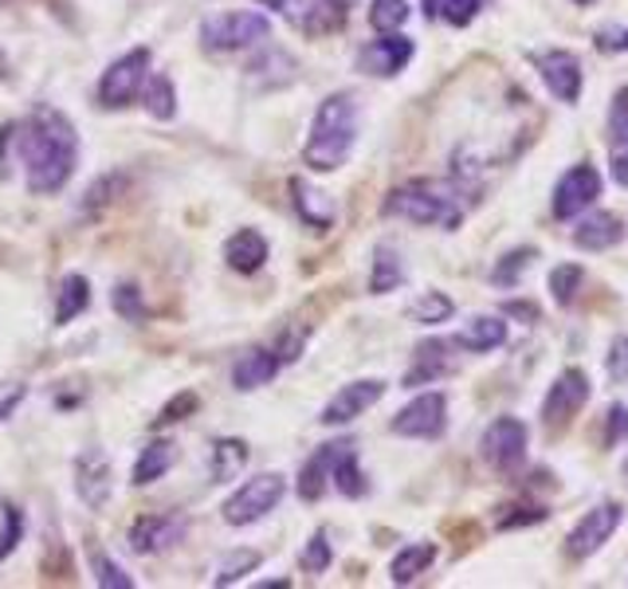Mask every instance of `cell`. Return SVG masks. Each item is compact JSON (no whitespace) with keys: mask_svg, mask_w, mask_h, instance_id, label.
Here are the masks:
<instances>
[{"mask_svg":"<svg viewBox=\"0 0 628 589\" xmlns=\"http://www.w3.org/2000/svg\"><path fill=\"white\" fill-rule=\"evenodd\" d=\"M17 154L24 162L28 193L52 197L71 182L79 162V134L71 118L55 106H35L17 126Z\"/></svg>","mask_w":628,"mask_h":589,"instance_id":"obj_1","label":"cell"},{"mask_svg":"<svg viewBox=\"0 0 628 589\" xmlns=\"http://www.w3.org/2000/svg\"><path fill=\"white\" fill-rule=\"evenodd\" d=\"M353 142H358V103L346 91L327 95L319 103V111H315V122H310L302 165L315 169V174H334V169H342L350 162Z\"/></svg>","mask_w":628,"mask_h":589,"instance_id":"obj_2","label":"cell"},{"mask_svg":"<svg viewBox=\"0 0 628 589\" xmlns=\"http://www.w3.org/2000/svg\"><path fill=\"white\" fill-rule=\"evenodd\" d=\"M385 217H401L409 225L424 228H460L464 220V193L452 182H432V177H416V182L397 185L385 197Z\"/></svg>","mask_w":628,"mask_h":589,"instance_id":"obj_3","label":"cell"},{"mask_svg":"<svg viewBox=\"0 0 628 589\" xmlns=\"http://www.w3.org/2000/svg\"><path fill=\"white\" fill-rule=\"evenodd\" d=\"M267 35H271V17H264V12H216L200 24V48L213 55L248 52V48L264 44Z\"/></svg>","mask_w":628,"mask_h":589,"instance_id":"obj_4","label":"cell"},{"mask_svg":"<svg viewBox=\"0 0 628 589\" xmlns=\"http://www.w3.org/2000/svg\"><path fill=\"white\" fill-rule=\"evenodd\" d=\"M287 495V479L279 472H267V476H251L248 484H240V492H233L224 499V523L228 527H251L264 515H271L284 503Z\"/></svg>","mask_w":628,"mask_h":589,"instance_id":"obj_5","label":"cell"},{"mask_svg":"<svg viewBox=\"0 0 628 589\" xmlns=\"http://www.w3.org/2000/svg\"><path fill=\"white\" fill-rule=\"evenodd\" d=\"M150 68H154V52L150 48H134L122 60H114L103 71V79H99V103L106 111H114V106H126L130 99H138L150 79Z\"/></svg>","mask_w":628,"mask_h":589,"instance_id":"obj_6","label":"cell"},{"mask_svg":"<svg viewBox=\"0 0 628 589\" xmlns=\"http://www.w3.org/2000/svg\"><path fill=\"white\" fill-rule=\"evenodd\" d=\"M302 354V334H284V339L276 342V347H256L248 350V354L236 362L233 370V385L236 390H259V385H267L271 378H276L279 370H284L287 362H295V358Z\"/></svg>","mask_w":628,"mask_h":589,"instance_id":"obj_7","label":"cell"},{"mask_svg":"<svg viewBox=\"0 0 628 589\" xmlns=\"http://www.w3.org/2000/svg\"><path fill=\"white\" fill-rule=\"evenodd\" d=\"M389 428H393L397 436H409V441H436V436H444V428H447V397L436 390L421 393V397H413L393 416V425Z\"/></svg>","mask_w":628,"mask_h":589,"instance_id":"obj_8","label":"cell"},{"mask_svg":"<svg viewBox=\"0 0 628 589\" xmlns=\"http://www.w3.org/2000/svg\"><path fill=\"white\" fill-rule=\"evenodd\" d=\"M526 444H531V433H526L523 421H518V416H500V421L487 425L480 448H483V459H487L495 472H515L526 459Z\"/></svg>","mask_w":628,"mask_h":589,"instance_id":"obj_9","label":"cell"},{"mask_svg":"<svg viewBox=\"0 0 628 589\" xmlns=\"http://www.w3.org/2000/svg\"><path fill=\"white\" fill-rule=\"evenodd\" d=\"M597 197H601V174H597V165L577 162L574 169H566V174L558 177V185H554V217L558 220L581 217Z\"/></svg>","mask_w":628,"mask_h":589,"instance_id":"obj_10","label":"cell"},{"mask_svg":"<svg viewBox=\"0 0 628 589\" xmlns=\"http://www.w3.org/2000/svg\"><path fill=\"white\" fill-rule=\"evenodd\" d=\"M620 519H625V507H620V503H601V507L586 512V515H581V523L569 530L566 555L574 558V562H581V558H594L597 550H601V546L612 538V530L620 527Z\"/></svg>","mask_w":628,"mask_h":589,"instance_id":"obj_11","label":"cell"},{"mask_svg":"<svg viewBox=\"0 0 628 589\" xmlns=\"http://www.w3.org/2000/svg\"><path fill=\"white\" fill-rule=\"evenodd\" d=\"M416 55V44L401 32H381V40H370V44L358 52V71L373 79H393L409 68V60Z\"/></svg>","mask_w":628,"mask_h":589,"instance_id":"obj_12","label":"cell"},{"mask_svg":"<svg viewBox=\"0 0 628 589\" xmlns=\"http://www.w3.org/2000/svg\"><path fill=\"white\" fill-rule=\"evenodd\" d=\"M385 397V382L381 378H366V382H350L342 385V390L334 393V397L327 401V409H322V425L327 428H338V425H350V421H358V416L366 413V409H373L378 401Z\"/></svg>","mask_w":628,"mask_h":589,"instance_id":"obj_13","label":"cell"},{"mask_svg":"<svg viewBox=\"0 0 628 589\" xmlns=\"http://www.w3.org/2000/svg\"><path fill=\"white\" fill-rule=\"evenodd\" d=\"M534 68H538L546 91H550L558 103L574 106L577 99H581V60H577L574 52H562V48L538 52L534 55Z\"/></svg>","mask_w":628,"mask_h":589,"instance_id":"obj_14","label":"cell"},{"mask_svg":"<svg viewBox=\"0 0 628 589\" xmlns=\"http://www.w3.org/2000/svg\"><path fill=\"white\" fill-rule=\"evenodd\" d=\"M589 401V378L581 370H562L558 378H554V385H550V393H546V401H543V421L550 428H558V425H566L569 416H577L581 413V405Z\"/></svg>","mask_w":628,"mask_h":589,"instance_id":"obj_15","label":"cell"},{"mask_svg":"<svg viewBox=\"0 0 628 589\" xmlns=\"http://www.w3.org/2000/svg\"><path fill=\"white\" fill-rule=\"evenodd\" d=\"M111 487H114V472H111V459H106V452L86 448L83 456L75 459V492H79V499H83L91 512H106V503H111Z\"/></svg>","mask_w":628,"mask_h":589,"instance_id":"obj_16","label":"cell"},{"mask_svg":"<svg viewBox=\"0 0 628 589\" xmlns=\"http://www.w3.org/2000/svg\"><path fill=\"white\" fill-rule=\"evenodd\" d=\"M189 535V523L182 515H146L130 527V550L134 555H162L169 546H177L182 538Z\"/></svg>","mask_w":628,"mask_h":589,"instance_id":"obj_17","label":"cell"},{"mask_svg":"<svg viewBox=\"0 0 628 589\" xmlns=\"http://www.w3.org/2000/svg\"><path fill=\"white\" fill-rule=\"evenodd\" d=\"M452 350V342L447 339H429L416 347L413 354V365H409L405 373V390H416V385H432L440 382V378H447V373L456 370V358L447 354Z\"/></svg>","mask_w":628,"mask_h":589,"instance_id":"obj_18","label":"cell"},{"mask_svg":"<svg viewBox=\"0 0 628 589\" xmlns=\"http://www.w3.org/2000/svg\"><path fill=\"white\" fill-rule=\"evenodd\" d=\"M620 240H625V225H620V217L605 213V208H597V213L581 217V220H577V228H574V244H577V248H586V251L617 248Z\"/></svg>","mask_w":628,"mask_h":589,"instance_id":"obj_19","label":"cell"},{"mask_svg":"<svg viewBox=\"0 0 628 589\" xmlns=\"http://www.w3.org/2000/svg\"><path fill=\"white\" fill-rule=\"evenodd\" d=\"M291 197H295V208H299L302 225H310L315 232H327V228L338 220L334 200H330L322 189H315L310 182H302V177H295L291 182Z\"/></svg>","mask_w":628,"mask_h":589,"instance_id":"obj_20","label":"cell"},{"mask_svg":"<svg viewBox=\"0 0 628 589\" xmlns=\"http://www.w3.org/2000/svg\"><path fill=\"white\" fill-rule=\"evenodd\" d=\"M224 260H228V268L233 271H240V276L259 271L267 264L264 232H256V228H240V232H233L228 236V244H224Z\"/></svg>","mask_w":628,"mask_h":589,"instance_id":"obj_21","label":"cell"},{"mask_svg":"<svg viewBox=\"0 0 628 589\" xmlns=\"http://www.w3.org/2000/svg\"><path fill=\"white\" fill-rule=\"evenodd\" d=\"M452 342H456L460 350H472V354H487V350L507 342V322H503L500 314H475L467 327H460V334Z\"/></svg>","mask_w":628,"mask_h":589,"instance_id":"obj_22","label":"cell"},{"mask_svg":"<svg viewBox=\"0 0 628 589\" xmlns=\"http://www.w3.org/2000/svg\"><path fill=\"white\" fill-rule=\"evenodd\" d=\"M330 484L346 495V499H362L366 495V476L358 468V448L353 441H334V464H330Z\"/></svg>","mask_w":628,"mask_h":589,"instance_id":"obj_23","label":"cell"},{"mask_svg":"<svg viewBox=\"0 0 628 589\" xmlns=\"http://www.w3.org/2000/svg\"><path fill=\"white\" fill-rule=\"evenodd\" d=\"M244 464H248V444L236 441V436H220V441L213 444V464H208V476H213V484H228V479L240 476Z\"/></svg>","mask_w":628,"mask_h":589,"instance_id":"obj_24","label":"cell"},{"mask_svg":"<svg viewBox=\"0 0 628 589\" xmlns=\"http://www.w3.org/2000/svg\"><path fill=\"white\" fill-rule=\"evenodd\" d=\"M330 464H334V444H322L315 456L302 464V472H299V495L307 503H315V499H322L327 495V487H330Z\"/></svg>","mask_w":628,"mask_h":589,"instance_id":"obj_25","label":"cell"},{"mask_svg":"<svg viewBox=\"0 0 628 589\" xmlns=\"http://www.w3.org/2000/svg\"><path fill=\"white\" fill-rule=\"evenodd\" d=\"M432 562H436V546H432V542H413V546H405V550L393 558V566H389V578H393V586H409V581L421 578Z\"/></svg>","mask_w":628,"mask_h":589,"instance_id":"obj_26","label":"cell"},{"mask_svg":"<svg viewBox=\"0 0 628 589\" xmlns=\"http://www.w3.org/2000/svg\"><path fill=\"white\" fill-rule=\"evenodd\" d=\"M350 17V0H315L302 9L299 28H307L310 35H322V32H338Z\"/></svg>","mask_w":628,"mask_h":589,"instance_id":"obj_27","label":"cell"},{"mask_svg":"<svg viewBox=\"0 0 628 589\" xmlns=\"http://www.w3.org/2000/svg\"><path fill=\"white\" fill-rule=\"evenodd\" d=\"M401 283H405V264H401V251L389 248V244H381V248L373 251L370 291L373 294H389V291H397Z\"/></svg>","mask_w":628,"mask_h":589,"instance_id":"obj_28","label":"cell"},{"mask_svg":"<svg viewBox=\"0 0 628 589\" xmlns=\"http://www.w3.org/2000/svg\"><path fill=\"white\" fill-rule=\"evenodd\" d=\"M91 307V283L83 276H63L60 291H55V322L68 327L75 314H83Z\"/></svg>","mask_w":628,"mask_h":589,"instance_id":"obj_29","label":"cell"},{"mask_svg":"<svg viewBox=\"0 0 628 589\" xmlns=\"http://www.w3.org/2000/svg\"><path fill=\"white\" fill-rule=\"evenodd\" d=\"M173 459H177V452H173V444H169V441H154V444H146V452H142L138 464H134V487L157 484V479H162L165 472L173 468Z\"/></svg>","mask_w":628,"mask_h":589,"instance_id":"obj_30","label":"cell"},{"mask_svg":"<svg viewBox=\"0 0 628 589\" xmlns=\"http://www.w3.org/2000/svg\"><path fill=\"white\" fill-rule=\"evenodd\" d=\"M142 103H146V111L154 114L157 122H169L173 114H177V91H173L169 75H154V71H150L146 87H142Z\"/></svg>","mask_w":628,"mask_h":589,"instance_id":"obj_31","label":"cell"},{"mask_svg":"<svg viewBox=\"0 0 628 589\" xmlns=\"http://www.w3.org/2000/svg\"><path fill=\"white\" fill-rule=\"evenodd\" d=\"M122 189H126V174H106V177H99V182L91 185V189H86V197H83V205H79V213H83V217H95L99 208L111 205V200L119 197Z\"/></svg>","mask_w":628,"mask_h":589,"instance_id":"obj_32","label":"cell"},{"mask_svg":"<svg viewBox=\"0 0 628 589\" xmlns=\"http://www.w3.org/2000/svg\"><path fill=\"white\" fill-rule=\"evenodd\" d=\"M409 20V0H373L370 4V24L378 32H401Z\"/></svg>","mask_w":628,"mask_h":589,"instance_id":"obj_33","label":"cell"},{"mask_svg":"<svg viewBox=\"0 0 628 589\" xmlns=\"http://www.w3.org/2000/svg\"><path fill=\"white\" fill-rule=\"evenodd\" d=\"M581 279H586V271L577 268V264H562V268L550 271V294L558 307H569L577 299V287H581Z\"/></svg>","mask_w":628,"mask_h":589,"instance_id":"obj_34","label":"cell"},{"mask_svg":"<svg viewBox=\"0 0 628 589\" xmlns=\"http://www.w3.org/2000/svg\"><path fill=\"white\" fill-rule=\"evenodd\" d=\"M452 311H456V303L447 299V294H440V291H429V294H421L413 303V319L416 322H424V327H436V322H447L452 319Z\"/></svg>","mask_w":628,"mask_h":589,"instance_id":"obj_35","label":"cell"},{"mask_svg":"<svg viewBox=\"0 0 628 589\" xmlns=\"http://www.w3.org/2000/svg\"><path fill=\"white\" fill-rule=\"evenodd\" d=\"M534 260V248H515L507 251L500 264H495V271H491V283L495 287H515L518 276H523V268Z\"/></svg>","mask_w":628,"mask_h":589,"instance_id":"obj_36","label":"cell"},{"mask_svg":"<svg viewBox=\"0 0 628 589\" xmlns=\"http://www.w3.org/2000/svg\"><path fill=\"white\" fill-rule=\"evenodd\" d=\"M256 566H259L256 550H233V555L220 562V570H216V586H233V581H240L244 574H251Z\"/></svg>","mask_w":628,"mask_h":589,"instance_id":"obj_37","label":"cell"},{"mask_svg":"<svg viewBox=\"0 0 628 589\" xmlns=\"http://www.w3.org/2000/svg\"><path fill=\"white\" fill-rule=\"evenodd\" d=\"M546 507L538 503H511L500 512V530H515V527H531V523H543L546 519Z\"/></svg>","mask_w":628,"mask_h":589,"instance_id":"obj_38","label":"cell"},{"mask_svg":"<svg viewBox=\"0 0 628 589\" xmlns=\"http://www.w3.org/2000/svg\"><path fill=\"white\" fill-rule=\"evenodd\" d=\"M111 303H114V311H119L122 319H130V322H142V319H146V303H142V291H138L134 283L114 287Z\"/></svg>","mask_w":628,"mask_h":589,"instance_id":"obj_39","label":"cell"},{"mask_svg":"<svg viewBox=\"0 0 628 589\" xmlns=\"http://www.w3.org/2000/svg\"><path fill=\"white\" fill-rule=\"evenodd\" d=\"M91 570H95V581L103 589H134V578L122 570L119 562H111L106 555H95L91 558Z\"/></svg>","mask_w":628,"mask_h":589,"instance_id":"obj_40","label":"cell"},{"mask_svg":"<svg viewBox=\"0 0 628 589\" xmlns=\"http://www.w3.org/2000/svg\"><path fill=\"white\" fill-rule=\"evenodd\" d=\"M330 542H327V530H315L310 535V542H307V550H302V570H310V574H322L330 566Z\"/></svg>","mask_w":628,"mask_h":589,"instance_id":"obj_41","label":"cell"},{"mask_svg":"<svg viewBox=\"0 0 628 589\" xmlns=\"http://www.w3.org/2000/svg\"><path fill=\"white\" fill-rule=\"evenodd\" d=\"M483 0H440V17L452 28H467L475 17H480Z\"/></svg>","mask_w":628,"mask_h":589,"instance_id":"obj_42","label":"cell"},{"mask_svg":"<svg viewBox=\"0 0 628 589\" xmlns=\"http://www.w3.org/2000/svg\"><path fill=\"white\" fill-rule=\"evenodd\" d=\"M609 138L617 146H628V87H620L612 95V106H609Z\"/></svg>","mask_w":628,"mask_h":589,"instance_id":"obj_43","label":"cell"},{"mask_svg":"<svg viewBox=\"0 0 628 589\" xmlns=\"http://www.w3.org/2000/svg\"><path fill=\"white\" fill-rule=\"evenodd\" d=\"M20 535H24V515L12 507V503H4V530H0V558L12 555V546L20 542Z\"/></svg>","mask_w":628,"mask_h":589,"instance_id":"obj_44","label":"cell"},{"mask_svg":"<svg viewBox=\"0 0 628 589\" xmlns=\"http://www.w3.org/2000/svg\"><path fill=\"white\" fill-rule=\"evenodd\" d=\"M197 405H200L197 393H182V397L169 401V405L162 409V416H157L154 425H157V428H165V425H173V421H185V416H189V413H197Z\"/></svg>","mask_w":628,"mask_h":589,"instance_id":"obj_45","label":"cell"},{"mask_svg":"<svg viewBox=\"0 0 628 589\" xmlns=\"http://www.w3.org/2000/svg\"><path fill=\"white\" fill-rule=\"evenodd\" d=\"M625 436H628V405H612L609 409V433H605V444H609V448H617Z\"/></svg>","mask_w":628,"mask_h":589,"instance_id":"obj_46","label":"cell"},{"mask_svg":"<svg viewBox=\"0 0 628 589\" xmlns=\"http://www.w3.org/2000/svg\"><path fill=\"white\" fill-rule=\"evenodd\" d=\"M594 40L601 52H628V28H601Z\"/></svg>","mask_w":628,"mask_h":589,"instance_id":"obj_47","label":"cell"},{"mask_svg":"<svg viewBox=\"0 0 628 589\" xmlns=\"http://www.w3.org/2000/svg\"><path fill=\"white\" fill-rule=\"evenodd\" d=\"M609 373L617 378V382H625L628 378V339H617L609 350Z\"/></svg>","mask_w":628,"mask_h":589,"instance_id":"obj_48","label":"cell"},{"mask_svg":"<svg viewBox=\"0 0 628 589\" xmlns=\"http://www.w3.org/2000/svg\"><path fill=\"white\" fill-rule=\"evenodd\" d=\"M264 9H271V12H279V17H287L291 24H299L302 20V9H307V0H259Z\"/></svg>","mask_w":628,"mask_h":589,"instance_id":"obj_49","label":"cell"},{"mask_svg":"<svg viewBox=\"0 0 628 589\" xmlns=\"http://www.w3.org/2000/svg\"><path fill=\"white\" fill-rule=\"evenodd\" d=\"M612 182L628 189V146H620L617 154H612Z\"/></svg>","mask_w":628,"mask_h":589,"instance_id":"obj_50","label":"cell"},{"mask_svg":"<svg viewBox=\"0 0 628 589\" xmlns=\"http://www.w3.org/2000/svg\"><path fill=\"white\" fill-rule=\"evenodd\" d=\"M503 311L518 314V319H526V322H538V307H531V303H507Z\"/></svg>","mask_w":628,"mask_h":589,"instance_id":"obj_51","label":"cell"},{"mask_svg":"<svg viewBox=\"0 0 628 589\" xmlns=\"http://www.w3.org/2000/svg\"><path fill=\"white\" fill-rule=\"evenodd\" d=\"M20 397H24V390H17V393H12V397H9V401H4V405H0V421H4V416H9V413H12V409H17V405H20Z\"/></svg>","mask_w":628,"mask_h":589,"instance_id":"obj_52","label":"cell"},{"mask_svg":"<svg viewBox=\"0 0 628 589\" xmlns=\"http://www.w3.org/2000/svg\"><path fill=\"white\" fill-rule=\"evenodd\" d=\"M421 4H424V17H429V20L440 17V0H421Z\"/></svg>","mask_w":628,"mask_h":589,"instance_id":"obj_53","label":"cell"},{"mask_svg":"<svg viewBox=\"0 0 628 589\" xmlns=\"http://www.w3.org/2000/svg\"><path fill=\"white\" fill-rule=\"evenodd\" d=\"M4 79H9V55L0 52V83H4Z\"/></svg>","mask_w":628,"mask_h":589,"instance_id":"obj_54","label":"cell"}]
</instances>
